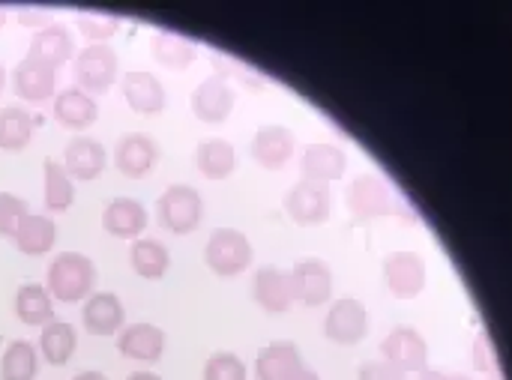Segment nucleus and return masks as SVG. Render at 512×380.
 <instances>
[{
	"mask_svg": "<svg viewBox=\"0 0 512 380\" xmlns=\"http://www.w3.org/2000/svg\"><path fill=\"white\" fill-rule=\"evenodd\" d=\"M324 333H327V339H333L339 345H357L369 333V315L357 300L345 297L330 306V312L324 318Z\"/></svg>",
	"mask_w": 512,
	"mask_h": 380,
	"instance_id": "obj_10",
	"label": "nucleus"
},
{
	"mask_svg": "<svg viewBox=\"0 0 512 380\" xmlns=\"http://www.w3.org/2000/svg\"><path fill=\"white\" fill-rule=\"evenodd\" d=\"M126 380H162L159 375H153V372H135V375H129Z\"/></svg>",
	"mask_w": 512,
	"mask_h": 380,
	"instance_id": "obj_42",
	"label": "nucleus"
},
{
	"mask_svg": "<svg viewBox=\"0 0 512 380\" xmlns=\"http://www.w3.org/2000/svg\"><path fill=\"white\" fill-rule=\"evenodd\" d=\"M159 162V147L150 135L144 132H126L117 147H114V165L120 174L138 180V177H147Z\"/></svg>",
	"mask_w": 512,
	"mask_h": 380,
	"instance_id": "obj_7",
	"label": "nucleus"
},
{
	"mask_svg": "<svg viewBox=\"0 0 512 380\" xmlns=\"http://www.w3.org/2000/svg\"><path fill=\"white\" fill-rule=\"evenodd\" d=\"M117 351L138 363H156L165 351V333L156 324H129L117 336Z\"/></svg>",
	"mask_w": 512,
	"mask_h": 380,
	"instance_id": "obj_19",
	"label": "nucleus"
},
{
	"mask_svg": "<svg viewBox=\"0 0 512 380\" xmlns=\"http://www.w3.org/2000/svg\"><path fill=\"white\" fill-rule=\"evenodd\" d=\"M204 380H246V363L231 351H219L204 363Z\"/></svg>",
	"mask_w": 512,
	"mask_h": 380,
	"instance_id": "obj_35",
	"label": "nucleus"
},
{
	"mask_svg": "<svg viewBox=\"0 0 512 380\" xmlns=\"http://www.w3.org/2000/svg\"><path fill=\"white\" fill-rule=\"evenodd\" d=\"M252 297L255 303L270 312V315H282L294 306V288H291V276L288 270L279 267H261L252 279Z\"/></svg>",
	"mask_w": 512,
	"mask_h": 380,
	"instance_id": "obj_12",
	"label": "nucleus"
},
{
	"mask_svg": "<svg viewBox=\"0 0 512 380\" xmlns=\"http://www.w3.org/2000/svg\"><path fill=\"white\" fill-rule=\"evenodd\" d=\"M291 288H294V300L303 306H324L333 294V273L324 261H300L291 273Z\"/></svg>",
	"mask_w": 512,
	"mask_h": 380,
	"instance_id": "obj_9",
	"label": "nucleus"
},
{
	"mask_svg": "<svg viewBox=\"0 0 512 380\" xmlns=\"http://www.w3.org/2000/svg\"><path fill=\"white\" fill-rule=\"evenodd\" d=\"M18 24H24V27H36V30H42V27H48V24H54L51 21V12L48 9H42V6H18Z\"/></svg>",
	"mask_w": 512,
	"mask_h": 380,
	"instance_id": "obj_38",
	"label": "nucleus"
},
{
	"mask_svg": "<svg viewBox=\"0 0 512 380\" xmlns=\"http://www.w3.org/2000/svg\"><path fill=\"white\" fill-rule=\"evenodd\" d=\"M192 114L201 123H225L234 108V87L222 75H207L189 96Z\"/></svg>",
	"mask_w": 512,
	"mask_h": 380,
	"instance_id": "obj_5",
	"label": "nucleus"
},
{
	"mask_svg": "<svg viewBox=\"0 0 512 380\" xmlns=\"http://www.w3.org/2000/svg\"><path fill=\"white\" fill-rule=\"evenodd\" d=\"M381 354H384L387 363H393V366L402 369V372H420V369L426 366V357H429L426 342L420 339V333H414V330H408V327L393 330V333L384 339Z\"/></svg>",
	"mask_w": 512,
	"mask_h": 380,
	"instance_id": "obj_20",
	"label": "nucleus"
},
{
	"mask_svg": "<svg viewBox=\"0 0 512 380\" xmlns=\"http://www.w3.org/2000/svg\"><path fill=\"white\" fill-rule=\"evenodd\" d=\"M360 380H408L402 369H396L393 363L381 360V363H366L360 369Z\"/></svg>",
	"mask_w": 512,
	"mask_h": 380,
	"instance_id": "obj_37",
	"label": "nucleus"
},
{
	"mask_svg": "<svg viewBox=\"0 0 512 380\" xmlns=\"http://www.w3.org/2000/svg\"><path fill=\"white\" fill-rule=\"evenodd\" d=\"M75 345H78V336L72 324L66 321H51L39 333V351L51 366H66L75 354Z\"/></svg>",
	"mask_w": 512,
	"mask_h": 380,
	"instance_id": "obj_31",
	"label": "nucleus"
},
{
	"mask_svg": "<svg viewBox=\"0 0 512 380\" xmlns=\"http://www.w3.org/2000/svg\"><path fill=\"white\" fill-rule=\"evenodd\" d=\"M285 213L297 225H321L330 216V189L324 183L300 180L285 195Z\"/></svg>",
	"mask_w": 512,
	"mask_h": 380,
	"instance_id": "obj_8",
	"label": "nucleus"
},
{
	"mask_svg": "<svg viewBox=\"0 0 512 380\" xmlns=\"http://www.w3.org/2000/svg\"><path fill=\"white\" fill-rule=\"evenodd\" d=\"M420 380H468V378H453V375H441V372H426Z\"/></svg>",
	"mask_w": 512,
	"mask_h": 380,
	"instance_id": "obj_40",
	"label": "nucleus"
},
{
	"mask_svg": "<svg viewBox=\"0 0 512 380\" xmlns=\"http://www.w3.org/2000/svg\"><path fill=\"white\" fill-rule=\"evenodd\" d=\"M300 366H303V357L294 342H273L258 351L255 380H288Z\"/></svg>",
	"mask_w": 512,
	"mask_h": 380,
	"instance_id": "obj_25",
	"label": "nucleus"
},
{
	"mask_svg": "<svg viewBox=\"0 0 512 380\" xmlns=\"http://www.w3.org/2000/svg\"><path fill=\"white\" fill-rule=\"evenodd\" d=\"M345 165H348V156L345 150H339L336 144H309L306 153H303V162H300V171H303V180H312V183H330V180H339L345 174Z\"/></svg>",
	"mask_w": 512,
	"mask_h": 380,
	"instance_id": "obj_21",
	"label": "nucleus"
},
{
	"mask_svg": "<svg viewBox=\"0 0 512 380\" xmlns=\"http://www.w3.org/2000/svg\"><path fill=\"white\" fill-rule=\"evenodd\" d=\"M12 240H15V249L21 255L39 258V255H48L54 249V243H57V225L45 213H27Z\"/></svg>",
	"mask_w": 512,
	"mask_h": 380,
	"instance_id": "obj_23",
	"label": "nucleus"
},
{
	"mask_svg": "<svg viewBox=\"0 0 512 380\" xmlns=\"http://www.w3.org/2000/svg\"><path fill=\"white\" fill-rule=\"evenodd\" d=\"M3 81H6V72H3V66H0V90H3Z\"/></svg>",
	"mask_w": 512,
	"mask_h": 380,
	"instance_id": "obj_44",
	"label": "nucleus"
},
{
	"mask_svg": "<svg viewBox=\"0 0 512 380\" xmlns=\"http://www.w3.org/2000/svg\"><path fill=\"white\" fill-rule=\"evenodd\" d=\"M153 57L165 69H189L198 60V48L174 30H159L153 36Z\"/></svg>",
	"mask_w": 512,
	"mask_h": 380,
	"instance_id": "obj_30",
	"label": "nucleus"
},
{
	"mask_svg": "<svg viewBox=\"0 0 512 380\" xmlns=\"http://www.w3.org/2000/svg\"><path fill=\"white\" fill-rule=\"evenodd\" d=\"M75 24H78L81 36L90 39V45L108 42V39L117 33V27H120V21H117L114 15H108V12H93V9H90V12H78Z\"/></svg>",
	"mask_w": 512,
	"mask_h": 380,
	"instance_id": "obj_34",
	"label": "nucleus"
},
{
	"mask_svg": "<svg viewBox=\"0 0 512 380\" xmlns=\"http://www.w3.org/2000/svg\"><path fill=\"white\" fill-rule=\"evenodd\" d=\"M120 90H123L126 105L135 114L153 117V114H162V108H165V87L153 72H144V69L126 72L120 81Z\"/></svg>",
	"mask_w": 512,
	"mask_h": 380,
	"instance_id": "obj_11",
	"label": "nucleus"
},
{
	"mask_svg": "<svg viewBox=\"0 0 512 380\" xmlns=\"http://www.w3.org/2000/svg\"><path fill=\"white\" fill-rule=\"evenodd\" d=\"M348 210L354 216H360V219H372V216L390 213V192H387V186L378 177H372V174L357 177L348 186Z\"/></svg>",
	"mask_w": 512,
	"mask_h": 380,
	"instance_id": "obj_24",
	"label": "nucleus"
},
{
	"mask_svg": "<svg viewBox=\"0 0 512 380\" xmlns=\"http://www.w3.org/2000/svg\"><path fill=\"white\" fill-rule=\"evenodd\" d=\"M24 216H27V201L12 192H0V237H15Z\"/></svg>",
	"mask_w": 512,
	"mask_h": 380,
	"instance_id": "obj_36",
	"label": "nucleus"
},
{
	"mask_svg": "<svg viewBox=\"0 0 512 380\" xmlns=\"http://www.w3.org/2000/svg\"><path fill=\"white\" fill-rule=\"evenodd\" d=\"M294 132L288 126H279V123H267L255 132L252 144H249V156L252 162H258L264 171H279L291 162L294 156Z\"/></svg>",
	"mask_w": 512,
	"mask_h": 380,
	"instance_id": "obj_6",
	"label": "nucleus"
},
{
	"mask_svg": "<svg viewBox=\"0 0 512 380\" xmlns=\"http://www.w3.org/2000/svg\"><path fill=\"white\" fill-rule=\"evenodd\" d=\"M102 228L120 240H138L147 228V210L135 198H114L102 213Z\"/></svg>",
	"mask_w": 512,
	"mask_h": 380,
	"instance_id": "obj_18",
	"label": "nucleus"
},
{
	"mask_svg": "<svg viewBox=\"0 0 512 380\" xmlns=\"http://www.w3.org/2000/svg\"><path fill=\"white\" fill-rule=\"evenodd\" d=\"M39 369V354L30 342L15 339L6 345L3 357H0V378L3 380H33Z\"/></svg>",
	"mask_w": 512,
	"mask_h": 380,
	"instance_id": "obj_33",
	"label": "nucleus"
},
{
	"mask_svg": "<svg viewBox=\"0 0 512 380\" xmlns=\"http://www.w3.org/2000/svg\"><path fill=\"white\" fill-rule=\"evenodd\" d=\"M42 174H45V210L48 213H66L75 201V180L66 174L63 162L57 159H45L42 165Z\"/></svg>",
	"mask_w": 512,
	"mask_h": 380,
	"instance_id": "obj_29",
	"label": "nucleus"
},
{
	"mask_svg": "<svg viewBox=\"0 0 512 380\" xmlns=\"http://www.w3.org/2000/svg\"><path fill=\"white\" fill-rule=\"evenodd\" d=\"M117 51L108 45V42H99V45H84L78 54H75V63H72V75H75V87L84 90V93H105L111 90L114 78H117Z\"/></svg>",
	"mask_w": 512,
	"mask_h": 380,
	"instance_id": "obj_4",
	"label": "nucleus"
},
{
	"mask_svg": "<svg viewBox=\"0 0 512 380\" xmlns=\"http://www.w3.org/2000/svg\"><path fill=\"white\" fill-rule=\"evenodd\" d=\"M3 24H6V9L0 6V30H3Z\"/></svg>",
	"mask_w": 512,
	"mask_h": 380,
	"instance_id": "obj_43",
	"label": "nucleus"
},
{
	"mask_svg": "<svg viewBox=\"0 0 512 380\" xmlns=\"http://www.w3.org/2000/svg\"><path fill=\"white\" fill-rule=\"evenodd\" d=\"M195 168L207 177V180H225L234 168H237V150L231 141L222 138H210L204 144L195 147L192 153Z\"/></svg>",
	"mask_w": 512,
	"mask_h": 380,
	"instance_id": "obj_26",
	"label": "nucleus"
},
{
	"mask_svg": "<svg viewBox=\"0 0 512 380\" xmlns=\"http://www.w3.org/2000/svg\"><path fill=\"white\" fill-rule=\"evenodd\" d=\"M129 264L132 270L141 276V279H162L171 267V252L162 240H153V237H138L129 249Z\"/></svg>",
	"mask_w": 512,
	"mask_h": 380,
	"instance_id": "obj_27",
	"label": "nucleus"
},
{
	"mask_svg": "<svg viewBox=\"0 0 512 380\" xmlns=\"http://www.w3.org/2000/svg\"><path fill=\"white\" fill-rule=\"evenodd\" d=\"M33 117L21 105L0 108V150H24L33 138Z\"/></svg>",
	"mask_w": 512,
	"mask_h": 380,
	"instance_id": "obj_32",
	"label": "nucleus"
},
{
	"mask_svg": "<svg viewBox=\"0 0 512 380\" xmlns=\"http://www.w3.org/2000/svg\"><path fill=\"white\" fill-rule=\"evenodd\" d=\"M384 282L396 297H417L426 285V264L414 252H396L384 261Z\"/></svg>",
	"mask_w": 512,
	"mask_h": 380,
	"instance_id": "obj_13",
	"label": "nucleus"
},
{
	"mask_svg": "<svg viewBox=\"0 0 512 380\" xmlns=\"http://www.w3.org/2000/svg\"><path fill=\"white\" fill-rule=\"evenodd\" d=\"M288 380H321V378H318V372H312V369L303 363V366H300V369H297V372H294Z\"/></svg>",
	"mask_w": 512,
	"mask_h": 380,
	"instance_id": "obj_39",
	"label": "nucleus"
},
{
	"mask_svg": "<svg viewBox=\"0 0 512 380\" xmlns=\"http://www.w3.org/2000/svg\"><path fill=\"white\" fill-rule=\"evenodd\" d=\"M96 285V267L81 252H60L45 273V288L51 300L60 303H78L87 300Z\"/></svg>",
	"mask_w": 512,
	"mask_h": 380,
	"instance_id": "obj_1",
	"label": "nucleus"
},
{
	"mask_svg": "<svg viewBox=\"0 0 512 380\" xmlns=\"http://www.w3.org/2000/svg\"><path fill=\"white\" fill-rule=\"evenodd\" d=\"M12 87L27 102H45L57 90V69H51V66H45V63L24 54V60L12 72Z\"/></svg>",
	"mask_w": 512,
	"mask_h": 380,
	"instance_id": "obj_15",
	"label": "nucleus"
},
{
	"mask_svg": "<svg viewBox=\"0 0 512 380\" xmlns=\"http://www.w3.org/2000/svg\"><path fill=\"white\" fill-rule=\"evenodd\" d=\"M15 315L27 327H45L54 321V300L45 285H21L15 291Z\"/></svg>",
	"mask_w": 512,
	"mask_h": 380,
	"instance_id": "obj_28",
	"label": "nucleus"
},
{
	"mask_svg": "<svg viewBox=\"0 0 512 380\" xmlns=\"http://www.w3.org/2000/svg\"><path fill=\"white\" fill-rule=\"evenodd\" d=\"M156 219H159V225L168 234L186 237L204 219V198L198 195V189H192L186 183H174V186H168L159 195V201H156Z\"/></svg>",
	"mask_w": 512,
	"mask_h": 380,
	"instance_id": "obj_2",
	"label": "nucleus"
},
{
	"mask_svg": "<svg viewBox=\"0 0 512 380\" xmlns=\"http://www.w3.org/2000/svg\"><path fill=\"white\" fill-rule=\"evenodd\" d=\"M255 252H252V243L243 231L237 228H216L210 237H207V246H204V261L207 267L216 273V276H240L249 264H252Z\"/></svg>",
	"mask_w": 512,
	"mask_h": 380,
	"instance_id": "obj_3",
	"label": "nucleus"
},
{
	"mask_svg": "<svg viewBox=\"0 0 512 380\" xmlns=\"http://www.w3.org/2000/svg\"><path fill=\"white\" fill-rule=\"evenodd\" d=\"M72 54H75L72 30L63 27V24H57V21L48 24V27H42V30H36L33 39H30V48H27V57L45 63V66H51V69L63 66Z\"/></svg>",
	"mask_w": 512,
	"mask_h": 380,
	"instance_id": "obj_16",
	"label": "nucleus"
},
{
	"mask_svg": "<svg viewBox=\"0 0 512 380\" xmlns=\"http://www.w3.org/2000/svg\"><path fill=\"white\" fill-rule=\"evenodd\" d=\"M123 303L117 294H108V291H99V294H90L84 309H81V324L90 336H114L123 330Z\"/></svg>",
	"mask_w": 512,
	"mask_h": 380,
	"instance_id": "obj_14",
	"label": "nucleus"
},
{
	"mask_svg": "<svg viewBox=\"0 0 512 380\" xmlns=\"http://www.w3.org/2000/svg\"><path fill=\"white\" fill-rule=\"evenodd\" d=\"M108 165V153L96 138H72L63 150V168L72 180H96Z\"/></svg>",
	"mask_w": 512,
	"mask_h": 380,
	"instance_id": "obj_17",
	"label": "nucleus"
},
{
	"mask_svg": "<svg viewBox=\"0 0 512 380\" xmlns=\"http://www.w3.org/2000/svg\"><path fill=\"white\" fill-rule=\"evenodd\" d=\"M72 380H108L102 372H81V375H75Z\"/></svg>",
	"mask_w": 512,
	"mask_h": 380,
	"instance_id": "obj_41",
	"label": "nucleus"
},
{
	"mask_svg": "<svg viewBox=\"0 0 512 380\" xmlns=\"http://www.w3.org/2000/svg\"><path fill=\"white\" fill-rule=\"evenodd\" d=\"M99 117V105L90 93L66 87L54 96V120L66 129H87Z\"/></svg>",
	"mask_w": 512,
	"mask_h": 380,
	"instance_id": "obj_22",
	"label": "nucleus"
}]
</instances>
